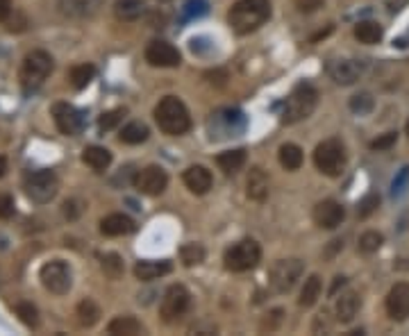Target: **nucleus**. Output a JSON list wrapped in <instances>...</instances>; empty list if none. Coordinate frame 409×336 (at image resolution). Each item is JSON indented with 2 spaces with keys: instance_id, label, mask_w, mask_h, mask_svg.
Wrapping results in <instances>:
<instances>
[{
  "instance_id": "nucleus-1",
  "label": "nucleus",
  "mask_w": 409,
  "mask_h": 336,
  "mask_svg": "<svg viewBox=\"0 0 409 336\" xmlns=\"http://www.w3.org/2000/svg\"><path fill=\"white\" fill-rule=\"evenodd\" d=\"M271 18L269 0H237L232 5L228 21L237 35H250Z\"/></svg>"
},
{
  "instance_id": "nucleus-2",
  "label": "nucleus",
  "mask_w": 409,
  "mask_h": 336,
  "mask_svg": "<svg viewBox=\"0 0 409 336\" xmlns=\"http://www.w3.org/2000/svg\"><path fill=\"white\" fill-rule=\"evenodd\" d=\"M155 120L161 132H166L171 137H180L184 132H189L191 127V116L189 109L184 107V103L176 96H166L159 100V105L155 107Z\"/></svg>"
},
{
  "instance_id": "nucleus-3",
  "label": "nucleus",
  "mask_w": 409,
  "mask_h": 336,
  "mask_svg": "<svg viewBox=\"0 0 409 336\" xmlns=\"http://www.w3.org/2000/svg\"><path fill=\"white\" fill-rule=\"evenodd\" d=\"M316 105H319V94L312 85H298L291 96L286 98V105L282 109V123L286 125H293V123H300V120L310 118L314 114Z\"/></svg>"
},
{
  "instance_id": "nucleus-4",
  "label": "nucleus",
  "mask_w": 409,
  "mask_h": 336,
  "mask_svg": "<svg viewBox=\"0 0 409 336\" xmlns=\"http://www.w3.org/2000/svg\"><path fill=\"white\" fill-rule=\"evenodd\" d=\"M55 68V62L53 57H50L46 50H32V53H28L23 64H20V85L23 89H37L46 82V77L53 73Z\"/></svg>"
},
{
  "instance_id": "nucleus-5",
  "label": "nucleus",
  "mask_w": 409,
  "mask_h": 336,
  "mask_svg": "<svg viewBox=\"0 0 409 336\" xmlns=\"http://www.w3.org/2000/svg\"><path fill=\"white\" fill-rule=\"evenodd\" d=\"M314 164L323 175L339 178L346 168V148L339 139H327L314 150Z\"/></svg>"
},
{
  "instance_id": "nucleus-6",
  "label": "nucleus",
  "mask_w": 409,
  "mask_h": 336,
  "mask_svg": "<svg viewBox=\"0 0 409 336\" xmlns=\"http://www.w3.org/2000/svg\"><path fill=\"white\" fill-rule=\"evenodd\" d=\"M260 259H262V248H260V243L252 241V239L237 241L234 246L225 250V257H223L225 268L232 270V273L252 270L260 263Z\"/></svg>"
},
{
  "instance_id": "nucleus-7",
  "label": "nucleus",
  "mask_w": 409,
  "mask_h": 336,
  "mask_svg": "<svg viewBox=\"0 0 409 336\" xmlns=\"http://www.w3.org/2000/svg\"><path fill=\"white\" fill-rule=\"evenodd\" d=\"M39 280L44 284V289L55 293V295H66L73 287V270L66 261L61 259H53L46 261L39 270Z\"/></svg>"
},
{
  "instance_id": "nucleus-8",
  "label": "nucleus",
  "mask_w": 409,
  "mask_h": 336,
  "mask_svg": "<svg viewBox=\"0 0 409 336\" xmlns=\"http://www.w3.org/2000/svg\"><path fill=\"white\" fill-rule=\"evenodd\" d=\"M57 189H59V182L53 170H37L25 178L28 198L32 202H39V205H46V202L53 200L57 196Z\"/></svg>"
},
{
  "instance_id": "nucleus-9",
  "label": "nucleus",
  "mask_w": 409,
  "mask_h": 336,
  "mask_svg": "<svg viewBox=\"0 0 409 336\" xmlns=\"http://www.w3.org/2000/svg\"><path fill=\"white\" fill-rule=\"evenodd\" d=\"M207 127H209L212 139H230V137L241 135L245 127V118L237 109H223V111H216V114H212Z\"/></svg>"
},
{
  "instance_id": "nucleus-10",
  "label": "nucleus",
  "mask_w": 409,
  "mask_h": 336,
  "mask_svg": "<svg viewBox=\"0 0 409 336\" xmlns=\"http://www.w3.org/2000/svg\"><path fill=\"white\" fill-rule=\"evenodd\" d=\"M305 266L300 259H280L271 268V287L278 293H291L303 278Z\"/></svg>"
},
{
  "instance_id": "nucleus-11",
  "label": "nucleus",
  "mask_w": 409,
  "mask_h": 336,
  "mask_svg": "<svg viewBox=\"0 0 409 336\" xmlns=\"http://www.w3.org/2000/svg\"><path fill=\"white\" fill-rule=\"evenodd\" d=\"M189 304H191V295H189V291L184 289L182 284H173V287H169L166 293H164L159 311H161V316H164V321H166V323H173V321L182 318V316L189 311Z\"/></svg>"
},
{
  "instance_id": "nucleus-12",
  "label": "nucleus",
  "mask_w": 409,
  "mask_h": 336,
  "mask_svg": "<svg viewBox=\"0 0 409 336\" xmlns=\"http://www.w3.org/2000/svg\"><path fill=\"white\" fill-rule=\"evenodd\" d=\"M364 70H366V64L362 59H332L327 64V75L341 87H350L357 80H362Z\"/></svg>"
},
{
  "instance_id": "nucleus-13",
  "label": "nucleus",
  "mask_w": 409,
  "mask_h": 336,
  "mask_svg": "<svg viewBox=\"0 0 409 336\" xmlns=\"http://www.w3.org/2000/svg\"><path fill=\"white\" fill-rule=\"evenodd\" d=\"M169 175L161 166H146L137 173L135 187L143 193V196H159V193L166 189Z\"/></svg>"
},
{
  "instance_id": "nucleus-14",
  "label": "nucleus",
  "mask_w": 409,
  "mask_h": 336,
  "mask_svg": "<svg viewBox=\"0 0 409 336\" xmlns=\"http://www.w3.org/2000/svg\"><path fill=\"white\" fill-rule=\"evenodd\" d=\"M146 62L150 66H159V68H176L180 66L182 57H180V50L176 46H171L169 42H150L146 48Z\"/></svg>"
},
{
  "instance_id": "nucleus-15",
  "label": "nucleus",
  "mask_w": 409,
  "mask_h": 336,
  "mask_svg": "<svg viewBox=\"0 0 409 336\" xmlns=\"http://www.w3.org/2000/svg\"><path fill=\"white\" fill-rule=\"evenodd\" d=\"M386 313L396 323H405L409 318V284L398 282L386 295Z\"/></svg>"
},
{
  "instance_id": "nucleus-16",
  "label": "nucleus",
  "mask_w": 409,
  "mask_h": 336,
  "mask_svg": "<svg viewBox=\"0 0 409 336\" xmlns=\"http://www.w3.org/2000/svg\"><path fill=\"white\" fill-rule=\"evenodd\" d=\"M53 116H55V123H57V130L61 135L66 137H75L80 135L82 130V114L68 103H57L53 107Z\"/></svg>"
},
{
  "instance_id": "nucleus-17",
  "label": "nucleus",
  "mask_w": 409,
  "mask_h": 336,
  "mask_svg": "<svg viewBox=\"0 0 409 336\" xmlns=\"http://www.w3.org/2000/svg\"><path fill=\"white\" fill-rule=\"evenodd\" d=\"M346 218V209L336 200H323L314 207V223L323 230L339 228Z\"/></svg>"
},
{
  "instance_id": "nucleus-18",
  "label": "nucleus",
  "mask_w": 409,
  "mask_h": 336,
  "mask_svg": "<svg viewBox=\"0 0 409 336\" xmlns=\"http://www.w3.org/2000/svg\"><path fill=\"white\" fill-rule=\"evenodd\" d=\"M105 0H57L59 12L66 18H89L94 16Z\"/></svg>"
},
{
  "instance_id": "nucleus-19",
  "label": "nucleus",
  "mask_w": 409,
  "mask_h": 336,
  "mask_svg": "<svg viewBox=\"0 0 409 336\" xmlns=\"http://www.w3.org/2000/svg\"><path fill=\"white\" fill-rule=\"evenodd\" d=\"M362 307V298L357 291H343L341 295H336V302H334V313H336V321L339 323H353L357 311Z\"/></svg>"
},
{
  "instance_id": "nucleus-20",
  "label": "nucleus",
  "mask_w": 409,
  "mask_h": 336,
  "mask_svg": "<svg viewBox=\"0 0 409 336\" xmlns=\"http://www.w3.org/2000/svg\"><path fill=\"white\" fill-rule=\"evenodd\" d=\"M137 230L135 220L126 213H109L100 220V232L105 237H126V234H132Z\"/></svg>"
},
{
  "instance_id": "nucleus-21",
  "label": "nucleus",
  "mask_w": 409,
  "mask_h": 336,
  "mask_svg": "<svg viewBox=\"0 0 409 336\" xmlns=\"http://www.w3.org/2000/svg\"><path fill=\"white\" fill-rule=\"evenodd\" d=\"M184 185H187L191 193H196V196H204L212 189L214 180H212V173L204 166H189L184 170Z\"/></svg>"
},
{
  "instance_id": "nucleus-22",
  "label": "nucleus",
  "mask_w": 409,
  "mask_h": 336,
  "mask_svg": "<svg viewBox=\"0 0 409 336\" xmlns=\"http://www.w3.org/2000/svg\"><path fill=\"white\" fill-rule=\"evenodd\" d=\"M245 193H248V198L255 202H262L269 198V175H266L260 166H255L250 170L248 180H245Z\"/></svg>"
},
{
  "instance_id": "nucleus-23",
  "label": "nucleus",
  "mask_w": 409,
  "mask_h": 336,
  "mask_svg": "<svg viewBox=\"0 0 409 336\" xmlns=\"http://www.w3.org/2000/svg\"><path fill=\"white\" fill-rule=\"evenodd\" d=\"M171 270H173L171 261H139L135 266V275H137V280H141V282L164 278V275H169Z\"/></svg>"
},
{
  "instance_id": "nucleus-24",
  "label": "nucleus",
  "mask_w": 409,
  "mask_h": 336,
  "mask_svg": "<svg viewBox=\"0 0 409 336\" xmlns=\"http://www.w3.org/2000/svg\"><path fill=\"white\" fill-rule=\"evenodd\" d=\"M143 12H146V3H143V0H116V5H114L116 18L126 23L137 21V18L143 16Z\"/></svg>"
},
{
  "instance_id": "nucleus-25",
  "label": "nucleus",
  "mask_w": 409,
  "mask_h": 336,
  "mask_svg": "<svg viewBox=\"0 0 409 336\" xmlns=\"http://www.w3.org/2000/svg\"><path fill=\"white\" fill-rule=\"evenodd\" d=\"M384 37V30L380 23L375 21H360L355 25V39L360 44H366V46H373V44H380Z\"/></svg>"
},
{
  "instance_id": "nucleus-26",
  "label": "nucleus",
  "mask_w": 409,
  "mask_h": 336,
  "mask_svg": "<svg viewBox=\"0 0 409 336\" xmlns=\"http://www.w3.org/2000/svg\"><path fill=\"white\" fill-rule=\"evenodd\" d=\"M82 161L89 166V168H94V170H105L109 168L111 164V152L107 148H102V146H89L85 148V152H82Z\"/></svg>"
},
{
  "instance_id": "nucleus-27",
  "label": "nucleus",
  "mask_w": 409,
  "mask_h": 336,
  "mask_svg": "<svg viewBox=\"0 0 409 336\" xmlns=\"http://www.w3.org/2000/svg\"><path fill=\"white\" fill-rule=\"evenodd\" d=\"M107 332L114 336H137L141 334V323L135 316H118L107 325Z\"/></svg>"
},
{
  "instance_id": "nucleus-28",
  "label": "nucleus",
  "mask_w": 409,
  "mask_h": 336,
  "mask_svg": "<svg viewBox=\"0 0 409 336\" xmlns=\"http://www.w3.org/2000/svg\"><path fill=\"white\" fill-rule=\"evenodd\" d=\"M319 295H321V278L319 275H310V278L305 280V287L300 291L298 304L303 309H310L316 304V300H319Z\"/></svg>"
},
{
  "instance_id": "nucleus-29",
  "label": "nucleus",
  "mask_w": 409,
  "mask_h": 336,
  "mask_svg": "<svg viewBox=\"0 0 409 336\" xmlns=\"http://www.w3.org/2000/svg\"><path fill=\"white\" fill-rule=\"evenodd\" d=\"M75 316H78V323L82 328H94V325L100 321V307L94 302V300H82L75 309Z\"/></svg>"
},
{
  "instance_id": "nucleus-30",
  "label": "nucleus",
  "mask_w": 409,
  "mask_h": 336,
  "mask_svg": "<svg viewBox=\"0 0 409 336\" xmlns=\"http://www.w3.org/2000/svg\"><path fill=\"white\" fill-rule=\"evenodd\" d=\"M216 164L221 166V170L225 173H237L243 168L245 164V150L237 148V150H228V152H221L216 157Z\"/></svg>"
},
{
  "instance_id": "nucleus-31",
  "label": "nucleus",
  "mask_w": 409,
  "mask_h": 336,
  "mask_svg": "<svg viewBox=\"0 0 409 336\" xmlns=\"http://www.w3.org/2000/svg\"><path fill=\"white\" fill-rule=\"evenodd\" d=\"M148 135H150V130L143 123H139V120H135V123H128L121 130V141L128 146H139L148 139Z\"/></svg>"
},
{
  "instance_id": "nucleus-32",
  "label": "nucleus",
  "mask_w": 409,
  "mask_h": 336,
  "mask_svg": "<svg viewBox=\"0 0 409 336\" xmlns=\"http://www.w3.org/2000/svg\"><path fill=\"white\" fill-rule=\"evenodd\" d=\"M280 164L286 170H298L303 166V150L295 144H284L280 148Z\"/></svg>"
},
{
  "instance_id": "nucleus-33",
  "label": "nucleus",
  "mask_w": 409,
  "mask_h": 336,
  "mask_svg": "<svg viewBox=\"0 0 409 336\" xmlns=\"http://www.w3.org/2000/svg\"><path fill=\"white\" fill-rule=\"evenodd\" d=\"M100 268H102V273L107 275V278L118 280L121 275H123V259H121V254H116V252L100 254Z\"/></svg>"
},
{
  "instance_id": "nucleus-34",
  "label": "nucleus",
  "mask_w": 409,
  "mask_h": 336,
  "mask_svg": "<svg viewBox=\"0 0 409 336\" xmlns=\"http://www.w3.org/2000/svg\"><path fill=\"white\" fill-rule=\"evenodd\" d=\"M94 75H96L94 66H91V64H80V66L71 68L68 80H71V85H73L75 89H85L91 82V80H94Z\"/></svg>"
},
{
  "instance_id": "nucleus-35",
  "label": "nucleus",
  "mask_w": 409,
  "mask_h": 336,
  "mask_svg": "<svg viewBox=\"0 0 409 336\" xmlns=\"http://www.w3.org/2000/svg\"><path fill=\"white\" fill-rule=\"evenodd\" d=\"M180 259L184 266H198V263L204 261V248L200 243H187V246H182L180 250Z\"/></svg>"
},
{
  "instance_id": "nucleus-36",
  "label": "nucleus",
  "mask_w": 409,
  "mask_h": 336,
  "mask_svg": "<svg viewBox=\"0 0 409 336\" xmlns=\"http://www.w3.org/2000/svg\"><path fill=\"white\" fill-rule=\"evenodd\" d=\"M14 311H16V316H18V321L25 325V328H37L39 325V311H37V307L32 302H18L16 307H14Z\"/></svg>"
},
{
  "instance_id": "nucleus-37",
  "label": "nucleus",
  "mask_w": 409,
  "mask_h": 336,
  "mask_svg": "<svg viewBox=\"0 0 409 336\" xmlns=\"http://www.w3.org/2000/svg\"><path fill=\"white\" fill-rule=\"evenodd\" d=\"M373 107H375V100L368 91H362V94L350 98V111H355L357 116H368L373 111Z\"/></svg>"
},
{
  "instance_id": "nucleus-38",
  "label": "nucleus",
  "mask_w": 409,
  "mask_h": 336,
  "mask_svg": "<svg viewBox=\"0 0 409 336\" xmlns=\"http://www.w3.org/2000/svg\"><path fill=\"white\" fill-rule=\"evenodd\" d=\"M382 243H384V237L380 232H375V230H368L364 232L362 237H360V250L364 254H373L382 248Z\"/></svg>"
},
{
  "instance_id": "nucleus-39",
  "label": "nucleus",
  "mask_w": 409,
  "mask_h": 336,
  "mask_svg": "<svg viewBox=\"0 0 409 336\" xmlns=\"http://www.w3.org/2000/svg\"><path fill=\"white\" fill-rule=\"evenodd\" d=\"M209 12V5L207 0H187V5L182 7V16L191 21V18H200Z\"/></svg>"
},
{
  "instance_id": "nucleus-40",
  "label": "nucleus",
  "mask_w": 409,
  "mask_h": 336,
  "mask_svg": "<svg viewBox=\"0 0 409 336\" xmlns=\"http://www.w3.org/2000/svg\"><path fill=\"white\" fill-rule=\"evenodd\" d=\"M377 207H380V196L377 193H368L366 198H362L360 205H357V213H360V218H368Z\"/></svg>"
},
{
  "instance_id": "nucleus-41",
  "label": "nucleus",
  "mask_w": 409,
  "mask_h": 336,
  "mask_svg": "<svg viewBox=\"0 0 409 336\" xmlns=\"http://www.w3.org/2000/svg\"><path fill=\"white\" fill-rule=\"evenodd\" d=\"M126 116V111L123 109H111V111H107V114H102L100 118H98V127L102 130V132H107V130H111V127H116L118 123H121V118Z\"/></svg>"
},
{
  "instance_id": "nucleus-42",
  "label": "nucleus",
  "mask_w": 409,
  "mask_h": 336,
  "mask_svg": "<svg viewBox=\"0 0 409 336\" xmlns=\"http://www.w3.org/2000/svg\"><path fill=\"white\" fill-rule=\"evenodd\" d=\"M407 182H409V166H405V168H401V173L393 178V182H391V196H401V193L405 191V187H407Z\"/></svg>"
},
{
  "instance_id": "nucleus-43",
  "label": "nucleus",
  "mask_w": 409,
  "mask_h": 336,
  "mask_svg": "<svg viewBox=\"0 0 409 336\" xmlns=\"http://www.w3.org/2000/svg\"><path fill=\"white\" fill-rule=\"evenodd\" d=\"M14 216V198L9 193H0V220Z\"/></svg>"
},
{
  "instance_id": "nucleus-44",
  "label": "nucleus",
  "mask_w": 409,
  "mask_h": 336,
  "mask_svg": "<svg viewBox=\"0 0 409 336\" xmlns=\"http://www.w3.org/2000/svg\"><path fill=\"white\" fill-rule=\"evenodd\" d=\"M396 139H398V132H386V135H382L380 139L371 141V148L373 150H386L396 144Z\"/></svg>"
},
{
  "instance_id": "nucleus-45",
  "label": "nucleus",
  "mask_w": 409,
  "mask_h": 336,
  "mask_svg": "<svg viewBox=\"0 0 409 336\" xmlns=\"http://www.w3.org/2000/svg\"><path fill=\"white\" fill-rule=\"evenodd\" d=\"M293 3H295V7H298V12L312 14V12H316V9L323 7L325 0H293Z\"/></svg>"
},
{
  "instance_id": "nucleus-46",
  "label": "nucleus",
  "mask_w": 409,
  "mask_h": 336,
  "mask_svg": "<svg viewBox=\"0 0 409 336\" xmlns=\"http://www.w3.org/2000/svg\"><path fill=\"white\" fill-rule=\"evenodd\" d=\"M407 3H409V0H384V7H386L391 14H396V12H401V9H403Z\"/></svg>"
},
{
  "instance_id": "nucleus-47",
  "label": "nucleus",
  "mask_w": 409,
  "mask_h": 336,
  "mask_svg": "<svg viewBox=\"0 0 409 336\" xmlns=\"http://www.w3.org/2000/svg\"><path fill=\"white\" fill-rule=\"evenodd\" d=\"M12 14V0H0V21H7Z\"/></svg>"
},
{
  "instance_id": "nucleus-48",
  "label": "nucleus",
  "mask_w": 409,
  "mask_h": 336,
  "mask_svg": "<svg viewBox=\"0 0 409 336\" xmlns=\"http://www.w3.org/2000/svg\"><path fill=\"white\" fill-rule=\"evenodd\" d=\"M346 284V278H336V282H334V287L330 289V295H334L336 291H339V287H343Z\"/></svg>"
},
{
  "instance_id": "nucleus-49",
  "label": "nucleus",
  "mask_w": 409,
  "mask_h": 336,
  "mask_svg": "<svg viewBox=\"0 0 409 336\" xmlns=\"http://www.w3.org/2000/svg\"><path fill=\"white\" fill-rule=\"evenodd\" d=\"M5 170H7V161H5V157L0 155V178L5 175Z\"/></svg>"
},
{
  "instance_id": "nucleus-50",
  "label": "nucleus",
  "mask_w": 409,
  "mask_h": 336,
  "mask_svg": "<svg viewBox=\"0 0 409 336\" xmlns=\"http://www.w3.org/2000/svg\"><path fill=\"white\" fill-rule=\"evenodd\" d=\"M407 137H409V120H407Z\"/></svg>"
}]
</instances>
